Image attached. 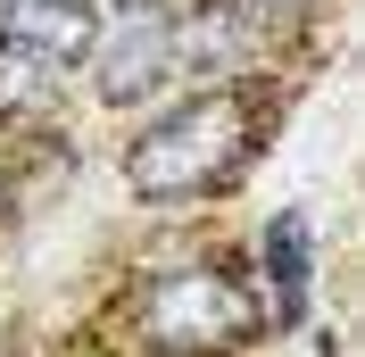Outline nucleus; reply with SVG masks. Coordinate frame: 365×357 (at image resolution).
Instances as JSON below:
<instances>
[{"mask_svg": "<svg viewBox=\"0 0 365 357\" xmlns=\"http://www.w3.org/2000/svg\"><path fill=\"white\" fill-rule=\"evenodd\" d=\"M58 100V59L34 50L25 34H0V125H25Z\"/></svg>", "mask_w": 365, "mask_h": 357, "instance_id": "obj_5", "label": "nucleus"}, {"mask_svg": "<svg viewBox=\"0 0 365 357\" xmlns=\"http://www.w3.org/2000/svg\"><path fill=\"white\" fill-rule=\"evenodd\" d=\"M9 34H25L34 50H50L67 67V59H83L100 42V9L91 0H9Z\"/></svg>", "mask_w": 365, "mask_h": 357, "instance_id": "obj_4", "label": "nucleus"}, {"mask_svg": "<svg viewBox=\"0 0 365 357\" xmlns=\"http://www.w3.org/2000/svg\"><path fill=\"white\" fill-rule=\"evenodd\" d=\"M250 134H257V116H250L241 91H200V100L166 109L125 150V183L141 200H200V191H216L250 158Z\"/></svg>", "mask_w": 365, "mask_h": 357, "instance_id": "obj_1", "label": "nucleus"}, {"mask_svg": "<svg viewBox=\"0 0 365 357\" xmlns=\"http://www.w3.org/2000/svg\"><path fill=\"white\" fill-rule=\"evenodd\" d=\"M182 9H150V17H116V34L91 50V75H100V100H141V91H158V75L182 59V34H175Z\"/></svg>", "mask_w": 365, "mask_h": 357, "instance_id": "obj_3", "label": "nucleus"}, {"mask_svg": "<svg viewBox=\"0 0 365 357\" xmlns=\"http://www.w3.org/2000/svg\"><path fill=\"white\" fill-rule=\"evenodd\" d=\"M266 266H274V316H307V224L299 216L266 224Z\"/></svg>", "mask_w": 365, "mask_h": 357, "instance_id": "obj_6", "label": "nucleus"}, {"mask_svg": "<svg viewBox=\"0 0 365 357\" xmlns=\"http://www.w3.org/2000/svg\"><path fill=\"white\" fill-rule=\"evenodd\" d=\"M141 333L158 349H241L257 341V299L225 266H182L141 291Z\"/></svg>", "mask_w": 365, "mask_h": 357, "instance_id": "obj_2", "label": "nucleus"}, {"mask_svg": "<svg viewBox=\"0 0 365 357\" xmlns=\"http://www.w3.org/2000/svg\"><path fill=\"white\" fill-rule=\"evenodd\" d=\"M299 9H316V0H225V17H241V25H291Z\"/></svg>", "mask_w": 365, "mask_h": 357, "instance_id": "obj_7", "label": "nucleus"}]
</instances>
